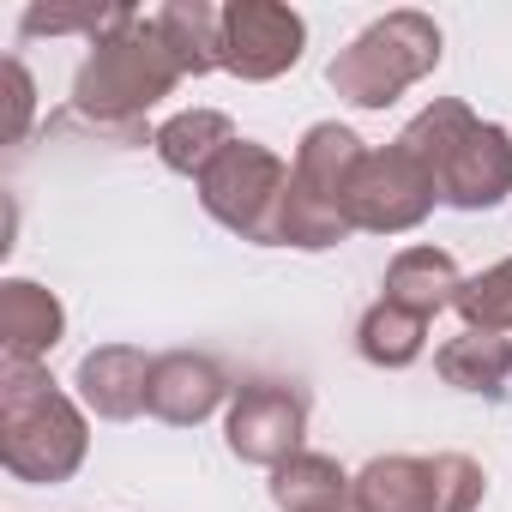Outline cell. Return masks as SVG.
Instances as JSON below:
<instances>
[{
  "label": "cell",
  "mask_w": 512,
  "mask_h": 512,
  "mask_svg": "<svg viewBox=\"0 0 512 512\" xmlns=\"http://www.w3.org/2000/svg\"><path fill=\"white\" fill-rule=\"evenodd\" d=\"M175 85H181V67L163 49L157 25L145 13H115V25L91 43L85 67L73 79V121H85L91 133L139 145L145 139V115Z\"/></svg>",
  "instance_id": "cell-1"
},
{
  "label": "cell",
  "mask_w": 512,
  "mask_h": 512,
  "mask_svg": "<svg viewBox=\"0 0 512 512\" xmlns=\"http://www.w3.org/2000/svg\"><path fill=\"white\" fill-rule=\"evenodd\" d=\"M398 145L434 175L440 199L458 211H488L512 193V133L494 121H476L458 97H434Z\"/></svg>",
  "instance_id": "cell-2"
},
{
  "label": "cell",
  "mask_w": 512,
  "mask_h": 512,
  "mask_svg": "<svg viewBox=\"0 0 512 512\" xmlns=\"http://www.w3.org/2000/svg\"><path fill=\"white\" fill-rule=\"evenodd\" d=\"M91 452L79 404L49 380L43 362L0 368V464L19 482H67Z\"/></svg>",
  "instance_id": "cell-3"
},
{
  "label": "cell",
  "mask_w": 512,
  "mask_h": 512,
  "mask_svg": "<svg viewBox=\"0 0 512 512\" xmlns=\"http://www.w3.org/2000/svg\"><path fill=\"white\" fill-rule=\"evenodd\" d=\"M362 157H368V145L338 121H314L302 133L296 163H290V193H284V211H278V247L320 253V247H338L344 235H356L344 199H350V181H356Z\"/></svg>",
  "instance_id": "cell-4"
},
{
  "label": "cell",
  "mask_w": 512,
  "mask_h": 512,
  "mask_svg": "<svg viewBox=\"0 0 512 512\" xmlns=\"http://www.w3.org/2000/svg\"><path fill=\"white\" fill-rule=\"evenodd\" d=\"M440 67V25L416 7H398L386 19H374L362 37H350V49L332 55L326 79L344 103L356 109H386L398 103L410 85H422Z\"/></svg>",
  "instance_id": "cell-5"
},
{
  "label": "cell",
  "mask_w": 512,
  "mask_h": 512,
  "mask_svg": "<svg viewBox=\"0 0 512 512\" xmlns=\"http://www.w3.org/2000/svg\"><path fill=\"white\" fill-rule=\"evenodd\" d=\"M284 193H290V163L260 145V139H235L205 175H199V199L205 211L235 229L241 241H266L278 247V211H284Z\"/></svg>",
  "instance_id": "cell-6"
},
{
  "label": "cell",
  "mask_w": 512,
  "mask_h": 512,
  "mask_svg": "<svg viewBox=\"0 0 512 512\" xmlns=\"http://www.w3.org/2000/svg\"><path fill=\"white\" fill-rule=\"evenodd\" d=\"M302 434H308V392L296 380H247L235 386L229 398V416H223V440L241 464H260V470H278L302 452Z\"/></svg>",
  "instance_id": "cell-7"
},
{
  "label": "cell",
  "mask_w": 512,
  "mask_h": 512,
  "mask_svg": "<svg viewBox=\"0 0 512 512\" xmlns=\"http://www.w3.org/2000/svg\"><path fill=\"white\" fill-rule=\"evenodd\" d=\"M434 199H440L434 175H428L404 145H386V151H368V157H362L344 211H350V229L404 235V229H416V223L434 211Z\"/></svg>",
  "instance_id": "cell-8"
},
{
  "label": "cell",
  "mask_w": 512,
  "mask_h": 512,
  "mask_svg": "<svg viewBox=\"0 0 512 512\" xmlns=\"http://www.w3.org/2000/svg\"><path fill=\"white\" fill-rule=\"evenodd\" d=\"M302 43H308V25L284 0H235V7H223V73L247 85L290 73L302 61Z\"/></svg>",
  "instance_id": "cell-9"
},
{
  "label": "cell",
  "mask_w": 512,
  "mask_h": 512,
  "mask_svg": "<svg viewBox=\"0 0 512 512\" xmlns=\"http://www.w3.org/2000/svg\"><path fill=\"white\" fill-rule=\"evenodd\" d=\"M229 398V380L211 356L199 350H169L151 362V392H145V410L169 428H187V422H205L217 404Z\"/></svg>",
  "instance_id": "cell-10"
},
{
  "label": "cell",
  "mask_w": 512,
  "mask_h": 512,
  "mask_svg": "<svg viewBox=\"0 0 512 512\" xmlns=\"http://www.w3.org/2000/svg\"><path fill=\"white\" fill-rule=\"evenodd\" d=\"M79 404L97 410L103 422H133L151 392V356L133 344H103L79 362Z\"/></svg>",
  "instance_id": "cell-11"
},
{
  "label": "cell",
  "mask_w": 512,
  "mask_h": 512,
  "mask_svg": "<svg viewBox=\"0 0 512 512\" xmlns=\"http://www.w3.org/2000/svg\"><path fill=\"white\" fill-rule=\"evenodd\" d=\"M67 332V308L31 284V278H7L0 284V350L7 362H43Z\"/></svg>",
  "instance_id": "cell-12"
},
{
  "label": "cell",
  "mask_w": 512,
  "mask_h": 512,
  "mask_svg": "<svg viewBox=\"0 0 512 512\" xmlns=\"http://www.w3.org/2000/svg\"><path fill=\"white\" fill-rule=\"evenodd\" d=\"M458 290H464V278L452 266V253H440V247H404L386 266V302L416 320H434L440 308H452Z\"/></svg>",
  "instance_id": "cell-13"
},
{
  "label": "cell",
  "mask_w": 512,
  "mask_h": 512,
  "mask_svg": "<svg viewBox=\"0 0 512 512\" xmlns=\"http://www.w3.org/2000/svg\"><path fill=\"white\" fill-rule=\"evenodd\" d=\"M350 506L356 512H434V464L392 452L356 470L350 482Z\"/></svg>",
  "instance_id": "cell-14"
},
{
  "label": "cell",
  "mask_w": 512,
  "mask_h": 512,
  "mask_svg": "<svg viewBox=\"0 0 512 512\" xmlns=\"http://www.w3.org/2000/svg\"><path fill=\"white\" fill-rule=\"evenodd\" d=\"M163 49L175 55L181 79H205L223 67V7H205V0H169L163 13H151Z\"/></svg>",
  "instance_id": "cell-15"
},
{
  "label": "cell",
  "mask_w": 512,
  "mask_h": 512,
  "mask_svg": "<svg viewBox=\"0 0 512 512\" xmlns=\"http://www.w3.org/2000/svg\"><path fill=\"white\" fill-rule=\"evenodd\" d=\"M241 133H235V121L223 115V109H181V115H169L157 133H151V145H157V157H163V169H175V175H205L229 145H235Z\"/></svg>",
  "instance_id": "cell-16"
},
{
  "label": "cell",
  "mask_w": 512,
  "mask_h": 512,
  "mask_svg": "<svg viewBox=\"0 0 512 512\" xmlns=\"http://www.w3.org/2000/svg\"><path fill=\"white\" fill-rule=\"evenodd\" d=\"M434 368H440V380L458 386V392L500 398L506 380H512V338H500V332H470V326H464L458 338H446V344L434 350Z\"/></svg>",
  "instance_id": "cell-17"
},
{
  "label": "cell",
  "mask_w": 512,
  "mask_h": 512,
  "mask_svg": "<svg viewBox=\"0 0 512 512\" xmlns=\"http://www.w3.org/2000/svg\"><path fill=\"white\" fill-rule=\"evenodd\" d=\"M350 482L356 476H344L338 458L296 452L290 464L272 470V500H278V512H338V506H350Z\"/></svg>",
  "instance_id": "cell-18"
},
{
  "label": "cell",
  "mask_w": 512,
  "mask_h": 512,
  "mask_svg": "<svg viewBox=\"0 0 512 512\" xmlns=\"http://www.w3.org/2000/svg\"><path fill=\"white\" fill-rule=\"evenodd\" d=\"M422 344H428V320L392 308L386 296H380V302L362 314V326H356V350H362V362H374V368H410V362L422 356Z\"/></svg>",
  "instance_id": "cell-19"
},
{
  "label": "cell",
  "mask_w": 512,
  "mask_h": 512,
  "mask_svg": "<svg viewBox=\"0 0 512 512\" xmlns=\"http://www.w3.org/2000/svg\"><path fill=\"white\" fill-rule=\"evenodd\" d=\"M452 308L464 314L470 332H500V338H506V332H512V260H500V266L464 278V290H458Z\"/></svg>",
  "instance_id": "cell-20"
},
{
  "label": "cell",
  "mask_w": 512,
  "mask_h": 512,
  "mask_svg": "<svg viewBox=\"0 0 512 512\" xmlns=\"http://www.w3.org/2000/svg\"><path fill=\"white\" fill-rule=\"evenodd\" d=\"M434 512H476L488 494V470L470 452H434Z\"/></svg>",
  "instance_id": "cell-21"
},
{
  "label": "cell",
  "mask_w": 512,
  "mask_h": 512,
  "mask_svg": "<svg viewBox=\"0 0 512 512\" xmlns=\"http://www.w3.org/2000/svg\"><path fill=\"white\" fill-rule=\"evenodd\" d=\"M115 25V13H97V7H79V13H49V7H31L25 13V37H73L85 31L91 43Z\"/></svg>",
  "instance_id": "cell-22"
},
{
  "label": "cell",
  "mask_w": 512,
  "mask_h": 512,
  "mask_svg": "<svg viewBox=\"0 0 512 512\" xmlns=\"http://www.w3.org/2000/svg\"><path fill=\"white\" fill-rule=\"evenodd\" d=\"M31 109H37V85H31V73H25V61L13 55V61H7V145H19V139L31 133Z\"/></svg>",
  "instance_id": "cell-23"
},
{
  "label": "cell",
  "mask_w": 512,
  "mask_h": 512,
  "mask_svg": "<svg viewBox=\"0 0 512 512\" xmlns=\"http://www.w3.org/2000/svg\"><path fill=\"white\" fill-rule=\"evenodd\" d=\"M338 512H356V506H338Z\"/></svg>",
  "instance_id": "cell-24"
}]
</instances>
